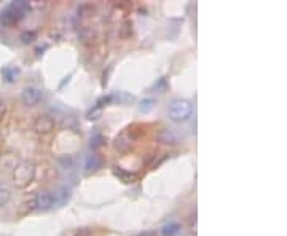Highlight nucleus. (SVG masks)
<instances>
[{
  "label": "nucleus",
  "mask_w": 287,
  "mask_h": 236,
  "mask_svg": "<svg viewBox=\"0 0 287 236\" xmlns=\"http://www.w3.org/2000/svg\"><path fill=\"white\" fill-rule=\"evenodd\" d=\"M27 11H29V3L24 2V0L13 2L2 11V15H0V23H2V26H5V28H13V26H16L23 21Z\"/></svg>",
  "instance_id": "obj_1"
},
{
  "label": "nucleus",
  "mask_w": 287,
  "mask_h": 236,
  "mask_svg": "<svg viewBox=\"0 0 287 236\" xmlns=\"http://www.w3.org/2000/svg\"><path fill=\"white\" fill-rule=\"evenodd\" d=\"M59 203L58 201V195L51 193V192H38L31 195L29 198L26 200V211H50L54 206Z\"/></svg>",
  "instance_id": "obj_2"
},
{
  "label": "nucleus",
  "mask_w": 287,
  "mask_h": 236,
  "mask_svg": "<svg viewBox=\"0 0 287 236\" xmlns=\"http://www.w3.org/2000/svg\"><path fill=\"white\" fill-rule=\"evenodd\" d=\"M36 172H37V168L32 161H27V160L19 161L15 166V169L11 171L13 184L18 188H26L34 179H36Z\"/></svg>",
  "instance_id": "obj_3"
},
{
  "label": "nucleus",
  "mask_w": 287,
  "mask_h": 236,
  "mask_svg": "<svg viewBox=\"0 0 287 236\" xmlns=\"http://www.w3.org/2000/svg\"><path fill=\"white\" fill-rule=\"evenodd\" d=\"M191 113H193V107L185 99H176L169 104L168 115L174 123H183L191 117Z\"/></svg>",
  "instance_id": "obj_4"
},
{
  "label": "nucleus",
  "mask_w": 287,
  "mask_h": 236,
  "mask_svg": "<svg viewBox=\"0 0 287 236\" xmlns=\"http://www.w3.org/2000/svg\"><path fill=\"white\" fill-rule=\"evenodd\" d=\"M54 128H56V123H54L53 117L46 115V113H43V115H38L32 123V130L36 131L37 134H42V136H46V134L53 133Z\"/></svg>",
  "instance_id": "obj_5"
},
{
  "label": "nucleus",
  "mask_w": 287,
  "mask_h": 236,
  "mask_svg": "<svg viewBox=\"0 0 287 236\" xmlns=\"http://www.w3.org/2000/svg\"><path fill=\"white\" fill-rule=\"evenodd\" d=\"M21 101L27 107L37 105L42 101V90H38L37 86H26L21 91Z\"/></svg>",
  "instance_id": "obj_6"
},
{
  "label": "nucleus",
  "mask_w": 287,
  "mask_h": 236,
  "mask_svg": "<svg viewBox=\"0 0 287 236\" xmlns=\"http://www.w3.org/2000/svg\"><path fill=\"white\" fill-rule=\"evenodd\" d=\"M18 163L19 161H18V157L15 153L6 152V153L0 155V171H3V172L5 171H13Z\"/></svg>",
  "instance_id": "obj_7"
},
{
  "label": "nucleus",
  "mask_w": 287,
  "mask_h": 236,
  "mask_svg": "<svg viewBox=\"0 0 287 236\" xmlns=\"http://www.w3.org/2000/svg\"><path fill=\"white\" fill-rule=\"evenodd\" d=\"M2 77L6 83H15L21 77V69L16 66H5L2 69Z\"/></svg>",
  "instance_id": "obj_8"
},
{
  "label": "nucleus",
  "mask_w": 287,
  "mask_h": 236,
  "mask_svg": "<svg viewBox=\"0 0 287 236\" xmlns=\"http://www.w3.org/2000/svg\"><path fill=\"white\" fill-rule=\"evenodd\" d=\"M101 166H102V160L98 157V155H96V153L86 155V158H85V171H86V172H94V171H98Z\"/></svg>",
  "instance_id": "obj_9"
},
{
  "label": "nucleus",
  "mask_w": 287,
  "mask_h": 236,
  "mask_svg": "<svg viewBox=\"0 0 287 236\" xmlns=\"http://www.w3.org/2000/svg\"><path fill=\"white\" fill-rule=\"evenodd\" d=\"M177 232H180V224L179 222H176V220H171L169 224L163 225L161 230H160V233L163 236H174Z\"/></svg>",
  "instance_id": "obj_10"
},
{
  "label": "nucleus",
  "mask_w": 287,
  "mask_h": 236,
  "mask_svg": "<svg viewBox=\"0 0 287 236\" xmlns=\"http://www.w3.org/2000/svg\"><path fill=\"white\" fill-rule=\"evenodd\" d=\"M131 137H128V133L125 131V133H121L120 136L115 139V147L118 148V150H126L128 147H131Z\"/></svg>",
  "instance_id": "obj_11"
},
{
  "label": "nucleus",
  "mask_w": 287,
  "mask_h": 236,
  "mask_svg": "<svg viewBox=\"0 0 287 236\" xmlns=\"http://www.w3.org/2000/svg\"><path fill=\"white\" fill-rule=\"evenodd\" d=\"M11 198V190L8 187H0V207H3Z\"/></svg>",
  "instance_id": "obj_12"
},
{
  "label": "nucleus",
  "mask_w": 287,
  "mask_h": 236,
  "mask_svg": "<svg viewBox=\"0 0 287 236\" xmlns=\"http://www.w3.org/2000/svg\"><path fill=\"white\" fill-rule=\"evenodd\" d=\"M155 107V101L152 98H147V99H144L141 101V104H139V110L144 112V113H148L150 110H152Z\"/></svg>",
  "instance_id": "obj_13"
},
{
  "label": "nucleus",
  "mask_w": 287,
  "mask_h": 236,
  "mask_svg": "<svg viewBox=\"0 0 287 236\" xmlns=\"http://www.w3.org/2000/svg\"><path fill=\"white\" fill-rule=\"evenodd\" d=\"M102 142H104V137H102V134H99V133H96L94 136L91 137V148L93 150H96V148H99L101 145H102Z\"/></svg>",
  "instance_id": "obj_14"
},
{
  "label": "nucleus",
  "mask_w": 287,
  "mask_h": 236,
  "mask_svg": "<svg viewBox=\"0 0 287 236\" xmlns=\"http://www.w3.org/2000/svg\"><path fill=\"white\" fill-rule=\"evenodd\" d=\"M36 38V32H24L23 35H21V40L24 43H29V42H32V40Z\"/></svg>",
  "instance_id": "obj_15"
},
{
  "label": "nucleus",
  "mask_w": 287,
  "mask_h": 236,
  "mask_svg": "<svg viewBox=\"0 0 287 236\" xmlns=\"http://www.w3.org/2000/svg\"><path fill=\"white\" fill-rule=\"evenodd\" d=\"M6 110H8V107H6V102L3 101H0V121H2L6 115Z\"/></svg>",
  "instance_id": "obj_16"
},
{
  "label": "nucleus",
  "mask_w": 287,
  "mask_h": 236,
  "mask_svg": "<svg viewBox=\"0 0 287 236\" xmlns=\"http://www.w3.org/2000/svg\"><path fill=\"white\" fill-rule=\"evenodd\" d=\"M77 236H90V233H86V232H78Z\"/></svg>",
  "instance_id": "obj_17"
},
{
  "label": "nucleus",
  "mask_w": 287,
  "mask_h": 236,
  "mask_svg": "<svg viewBox=\"0 0 287 236\" xmlns=\"http://www.w3.org/2000/svg\"><path fill=\"white\" fill-rule=\"evenodd\" d=\"M2 142L3 140H2V136H0V152H2Z\"/></svg>",
  "instance_id": "obj_18"
}]
</instances>
